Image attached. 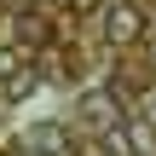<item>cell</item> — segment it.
<instances>
[{
	"label": "cell",
	"instance_id": "cell-1",
	"mask_svg": "<svg viewBox=\"0 0 156 156\" xmlns=\"http://www.w3.org/2000/svg\"><path fill=\"white\" fill-rule=\"evenodd\" d=\"M145 35H151V23H145V12H139L133 0H110V6H104V41H110L116 52H122V46H139Z\"/></svg>",
	"mask_w": 156,
	"mask_h": 156
},
{
	"label": "cell",
	"instance_id": "cell-2",
	"mask_svg": "<svg viewBox=\"0 0 156 156\" xmlns=\"http://www.w3.org/2000/svg\"><path fill=\"white\" fill-rule=\"evenodd\" d=\"M81 127H93V133H110V127H122L127 116H122V93L116 87H93V93H81Z\"/></svg>",
	"mask_w": 156,
	"mask_h": 156
},
{
	"label": "cell",
	"instance_id": "cell-3",
	"mask_svg": "<svg viewBox=\"0 0 156 156\" xmlns=\"http://www.w3.org/2000/svg\"><path fill=\"white\" fill-rule=\"evenodd\" d=\"M35 87H41L35 58L29 52H0V93H6V104H23Z\"/></svg>",
	"mask_w": 156,
	"mask_h": 156
},
{
	"label": "cell",
	"instance_id": "cell-4",
	"mask_svg": "<svg viewBox=\"0 0 156 156\" xmlns=\"http://www.w3.org/2000/svg\"><path fill=\"white\" fill-rule=\"evenodd\" d=\"M29 139H35L41 151H52V156H75V145H69V133H64L58 122H35V127H29Z\"/></svg>",
	"mask_w": 156,
	"mask_h": 156
},
{
	"label": "cell",
	"instance_id": "cell-5",
	"mask_svg": "<svg viewBox=\"0 0 156 156\" xmlns=\"http://www.w3.org/2000/svg\"><path fill=\"white\" fill-rule=\"evenodd\" d=\"M127 145H133V156H156V127L151 122H127Z\"/></svg>",
	"mask_w": 156,
	"mask_h": 156
},
{
	"label": "cell",
	"instance_id": "cell-6",
	"mask_svg": "<svg viewBox=\"0 0 156 156\" xmlns=\"http://www.w3.org/2000/svg\"><path fill=\"white\" fill-rule=\"evenodd\" d=\"M6 156H52V151H41L35 139H17V145H12V151H6Z\"/></svg>",
	"mask_w": 156,
	"mask_h": 156
}]
</instances>
